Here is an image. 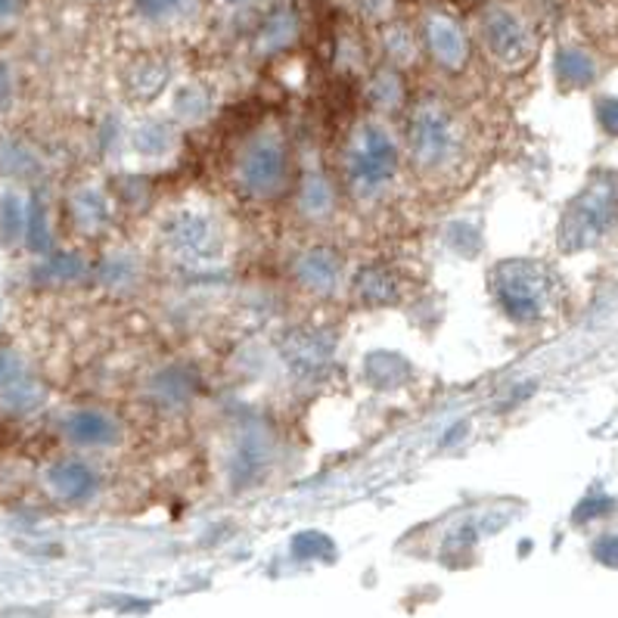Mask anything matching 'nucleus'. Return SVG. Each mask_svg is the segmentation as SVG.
Wrapping results in <instances>:
<instances>
[{"instance_id": "obj_5", "label": "nucleus", "mask_w": 618, "mask_h": 618, "mask_svg": "<svg viewBox=\"0 0 618 618\" xmlns=\"http://www.w3.org/2000/svg\"><path fill=\"white\" fill-rule=\"evenodd\" d=\"M482 35H485V47L500 63L519 65L532 57V35H529L526 22L507 7L491 10L485 22H482Z\"/></svg>"}, {"instance_id": "obj_18", "label": "nucleus", "mask_w": 618, "mask_h": 618, "mask_svg": "<svg viewBox=\"0 0 618 618\" xmlns=\"http://www.w3.org/2000/svg\"><path fill=\"white\" fill-rule=\"evenodd\" d=\"M209 107H212V100L202 87L184 85L174 94V115L184 122H202L209 115Z\"/></svg>"}, {"instance_id": "obj_10", "label": "nucleus", "mask_w": 618, "mask_h": 618, "mask_svg": "<svg viewBox=\"0 0 618 618\" xmlns=\"http://www.w3.org/2000/svg\"><path fill=\"white\" fill-rule=\"evenodd\" d=\"M47 485L63 500H87L97 491V472L87 467L85 460H60L47 469Z\"/></svg>"}, {"instance_id": "obj_28", "label": "nucleus", "mask_w": 618, "mask_h": 618, "mask_svg": "<svg viewBox=\"0 0 618 618\" xmlns=\"http://www.w3.org/2000/svg\"><path fill=\"white\" fill-rule=\"evenodd\" d=\"M10 97H13V75L7 63H0V109L10 107Z\"/></svg>"}, {"instance_id": "obj_27", "label": "nucleus", "mask_w": 618, "mask_h": 618, "mask_svg": "<svg viewBox=\"0 0 618 618\" xmlns=\"http://www.w3.org/2000/svg\"><path fill=\"white\" fill-rule=\"evenodd\" d=\"M16 380H22V363L13 358V355H7V351H0V392L7 388V385H13Z\"/></svg>"}, {"instance_id": "obj_16", "label": "nucleus", "mask_w": 618, "mask_h": 618, "mask_svg": "<svg viewBox=\"0 0 618 618\" xmlns=\"http://www.w3.org/2000/svg\"><path fill=\"white\" fill-rule=\"evenodd\" d=\"M196 0H134V13L144 22H152V25H165V22L181 20L187 16Z\"/></svg>"}, {"instance_id": "obj_11", "label": "nucleus", "mask_w": 618, "mask_h": 618, "mask_svg": "<svg viewBox=\"0 0 618 618\" xmlns=\"http://www.w3.org/2000/svg\"><path fill=\"white\" fill-rule=\"evenodd\" d=\"M152 398L162 407H181L187 405L196 392V376H193L187 367L181 363H171L165 370H159L150 383Z\"/></svg>"}, {"instance_id": "obj_17", "label": "nucleus", "mask_w": 618, "mask_h": 618, "mask_svg": "<svg viewBox=\"0 0 618 618\" xmlns=\"http://www.w3.org/2000/svg\"><path fill=\"white\" fill-rule=\"evenodd\" d=\"M301 212L311 218H326L333 212V187L320 174H308L301 187Z\"/></svg>"}, {"instance_id": "obj_19", "label": "nucleus", "mask_w": 618, "mask_h": 618, "mask_svg": "<svg viewBox=\"0 0 618 618\" xmlns=\"http://www.w3.org/2000/svg\"><path fill=\"white\" fill-rule=\"evenodd\" d=\"M25 221H28V209H22L20 196H3L0 202V234L3 243H16L25 234Z\"/></svg>"}, {"instance_id": "obj_22", "label": "nucleus", "mask_w": 618, "mask_h": 618, "mask_svg": "<svg viewBox=\"0 0 618 618\" xmlns=\"http://www.w3.org/2000/svg\"><path fill=\"white\" fill-rule=\"evenodd\" d=\"M165 78H169V69L159 63H144L140 65V75H137V94H144V97H156L162 85H165Z\"/></svg>"}, {"instance_id": "obj_14", "label": "nucleus", "mask_w": 618, "mask_h": 618, "mask_svg": "<svg viewBox=\"0 0 618 618\" xmlns=\"http://www.w3.org/2000/svg\"><path fill=\"white\" fill-rule=\"evenodd\" d=\"M299 32V22H296V13L293 10H277L271 13L268 22L261 25V50H283L286 44L296 38Z\"/></svg>"}, {"instance_id": "obj_24", "label": "nucleus", "mask_w": 618, "mask_h": 618, "mask_svg": "<svg viewBox=\"0 0 618 618\" xmlns=\"http://www.w3.org/2000/svg\"><path fill=\"white\" fill-rule=\"evenodd\" d=\"M0 169L13 171V174H28L32 156H28V150H22L20 144H3L0 147Z\"/></svg>"}, {"instance_id": "obj_12", "label": "nucleus", "mask_w": 618, "mask_h": 618, "mask_svg": "<svg viewBox=\"0 0 618 618\" xmlns=\"http://www.w3.org/2000/svg\"><path fill=\"white\" fill-rule=\"evenodd\" d=\"M171 144H174V125H171V119H147V122H140L137 131H134V150L140 152V156H162V152L171 150Z\"/></svg>"}, {"instance_id": "obj_8", "label": "nucleus", "mask_w": 618, "mask_h": 618, "mask_svg": "<svg viewBox=\"0 0 618 618\" xmlns=\"http://www.w3.org/2000/svg\"><path fill=\"white\" fill-rule=\"evenodd\" d=\"M296 277L305 289L330 296L342 283V256L330 246H314L296 261Z\"/></svg>"}, {"instance_id": "obj_2", "label": "nucleus", "mask_w": 618, "mask_h": 618, "mask_svg": "<svg viewBox=\"0 0 618 618\" xmlns=\"http://www.w3.org/2000/svg\"><path fill=\"white\" fill-rule=\"evenodd\" d=\"M407 144H410V156L417 159V165L438 171L450 165L454 156L460 152V128L448 109H442L438 103H427L413 112V119L407 125Z\"/></svg>"}, {"instance_id": "obj_25", "label": "nucleus", "mask_w": 618, "mask_h": 618, "mask_svg": "<svg viewBox=\"0 0 618 618\" xmlns=\"http://www.w3.org/2000/svg\"><path fill=\"white\" fill-rule=\"evenodd\" d=\"M100 277L107 286H125L131 277H134V261L128 258H112L100 268Z\"/></svg>"}, {"instance_id": "obj_13", "label": "nucleus", "mask_w": 618, "mask_h": 618, "mask_svg": "<svg viewBox=\"0 0 618 618\" xmlns=\"http://www.w3.org/2000/svg\"><path fill=\"white\" fill-rule=\"evenodd\" d=\"M72 212H75V221L85 231H97V227H103L109 221V199L97 187H85L82 193H75Z\"/></svg>"}, {"instance_id": "obj_29", "label": "nucleus", "mask_w": 618, "mask_h": 618, "mask_svg": "<svg viewBox=\"0 0 618 618\" xmlns=\"http://www.w3.org/2000/svg\"><path fill=\"white\" fill-rule=\"evenodd\" d=\"M25 10V0H0V22H10Z\"/></svg>"}, {"instance_id": "obj_15", "label": "nucleus", "mask_w": 618, "mask_h": 618, "mask_svg": "<svg viewBox=\"0 0 618 618\" xmlns=\"http://www.w3.org/2000/svg\"><path fill=\"white\" fill-rule=\"evenodd\" d=\"M358 293H361V299L373 301V305H385L398 296V283L388 268H370L358 274Z\"/></svg>"}, {"instance_id": "obj_30", "label": "nucleus", "mask_w": 618, "mask_h": 618, "mask_svg": "<svg viewBox=\"0 0 618 618\" xmlns=\"http://www.w3.org/2000/svg\"><path fill=\"white\" fill-rule=\"evenodd\" d=\"M224 3H231V7H243V3H249V0H224Z\"/></svg>"}, {"instance_id": "obj_26", "label": "nucleus", "mask_w": 618, "mask_h": 618, "mask_svg": "<svg viewBox=\"0 0 618 618\" xmlns=\"http://www.w3.org/2000/svg\"><path fill=\"white\" fill-rule=\"evenodd\" d=\"M373 97L383 103V107H392V103H398V97H401V85H398V78H395V72H380L376 75V82H373Z\"/></svg>"}, {"instance_id": "obj_9", "label": "nucleus", "mask_w": 618, "mask_h": 618, "mask_svg": "<svg viewBox=\"0 0 618 618\" xmlns=\"http://www.w3.org/2000/svg\"><path fill=\"white\" fill-rule=\"evenodd\" d=\"M271 460V438L261 432V429H249L239 435L236 442L234 457H231V475H234V485H249L256 482L258 475L264 472Z\"/></svg>"}, {"instance_id": "obj_7", "label": "nucleus", "mask_w": 618, "mask_h": 618, "mask_svg": "<svg viewBox=\"0 0 618 618\" xmlns=\"http://www.w3.org/2000/svg\"><path fill=\"white\" fill-rule=\"evenodd\" d=\"M423 35H427V47L429 53L435 57V63H442L445 69H460V65L467 63L469 57L467 35H464V28L450 20V16L432 13L427 20Z\"/></svg>"}, {"instance_id": "obj_4", "label": "nucleus", "mask_w": 618, "mask_h": 618, "mask_svg": "<svg viewBox=\"0 0 618 618\" xmlns=\"http://www.w3.org/2000/svg\"><path fill=\"white\" fill-rule=\"evenodd\" d=\"M162 243L187 264H206L221 252V236L212 218L199 212H174L162 227Z\"/></svg>"}, {"instance_id": "obj_21", "label": "nucleus", "mask_w": 618, "mask_h": 618, "mask_svg": "<svg viewBox=\"0 0 618 618\" xmlns=\"http://www.w3.org/2000/svg\"><path fill=\"white\" fill-rule=\"evenodd\" d=\"M25 234H28V246L35 252H44L50 246V234H47V214H44V206L35 199L32 209H28V221H25Z\"/></svg>"}, {"instance_id": "obj_6", "label": "nucleus", "mask_w": 618, "mask_h": 618, "mask_svg": "<svg viewBox=\"0 0 618 618\" xmlns=\"http://www.w3.org/2000/svg\"><path fill=\"white\" fill-rule=\"evenodd\" d=\"M63 435L78 448H109L119 442L122 429L103 410H72L63 420Z\"/></svg>"}, {"instance_id": "obj_3", "label": "nucleus", "mask_w": 618, "mask_h": 618, "mask_svg": "<svg viewBox=\"0 0 618 618\" xmlns=\"http://www.w3.org/2000/svg\"><path fill=\"white\" fill-rule=\"evenodd\" d=\"M286 171H289V159H286L283 140L277 134H261L239 156L236 177L252 196H277L286 184Z\"/></svg>"}, {"instance_id": "obj_23", "label": "nucleus", "mask_w": 618, "mask_h": 618, "mask_svg": "<svg viewBox=\"0 0 618 618\" xmlns=\"http://www.w3.org/2000/svg\"><path fill=\"white\" fill-rule=\"evenodd\" d=\"M385 47H388V53H392L398 63L410 60V57H413V50H417V44H413V38H410V32L401 28V25H395V28H388V32H385Z\"/></svg>"}, {"instance_id": "obj_1", "label": "nucleus", "mask_w": 618, "mask_h": 618, "mask_svg": "<svg viewBox=\"0 0 618 618\" xmlns=\"http://www.w3.org/2000/svg\"><path fill=\"white\" fill-rule=\"evenodd\" d=\"M345 171H348V187L358 196L363 199L380 196L398 171V147L392 140V134L376 122L363 125L351 140Z\"/></svg>"}, {"instance_id": "obj_20", "label": "nucleus", "mask_w": 618, "mask_h": 618, "mask_svg": "<svg viewBox=\"0 0 618 618\" xmlns=\"http://www.w3.org/2000/svg\"><path fill=\"white\" fill-rule=\"evenodd\" d=\"M41 274L44 280H50V283H75V280L85 274V264H82V258L78 256H57L44 264Z\"/></svg>"}]
</instances>
